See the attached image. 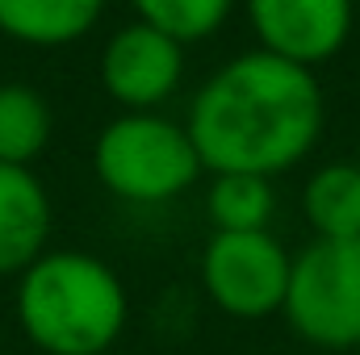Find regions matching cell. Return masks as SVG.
Here are the masks:
<instances>
[{
  "mask_svg": "<svg viewBox=\"0 0 360 355\" xmlns=\"http://www.w3.org/2000/svg\"><path fill=\"white\" fill-rule=\"evenodd\" d=\"M101 88L126 113H155L184 80V46L147 21L122 25L101 46Z\"/></svg>",
  "mask_w": 360,
  "mask_h": 355,
  "instance_id": "6",
  "label": "cell"
},
{
  "mask_svg": "<svg viewBox=\"0 0 360 355\" xmlns=\"http://www.w3.org/2000/svg\"><path fill=\"white\" fill-rule=\"evenodd\" d=\"M130 8L139 21L164 29L180 46H188V42L218 34L235 8V0H130Z\"/></svg>",
  "mask_w": 360,
  "mask_h": 355,
  "instance_id": "13",
  "label": "cell"
},
{
  "mask_svg": "<svg viewBox=\"0 0 360 355\" xmlns=\"http://www.w3.org/2000/svg\"><path fill=\"white\" fill-rule=\"evenodd\" d=\"M109 355H113V351H109Z\"/></svg>",
  "mask_w": 360,
  "mask_h": 355,
  "instance_id": "14",
  "label": "cell"
},
{
  "mask_svg": "<svg viewBox=\"0 0 360 355\" xmlns=\"http://www.w3.org/2000/svg\"><path fill=\"white\" fill-rule=\"evenodd\" d=\"M293 255L272 230H239L218 234L201 251V284L210 301L243 322L281 314L289 288Z\"/></svg>",
  "mask_w": 360,
  "mask_h": 355,
  "instance_id": "5",
  "label": "cell"
},
{
  "mask_svg": "<svg viewBox=\"0 0 360 355\" xmlns=\"http://www.w3.org/2000/svg\"><path fill=\"white\" fill-rule=\"evenodd\" d=\"M51 134H55V113L42 92L21 80L0 84V163L34 168L51 147Z\"/></svg>",
  "mask_w": 360,
  "mask_h": 355,
  "instance_id": "10",
  "label": "cell"
},
{
  "mask_svg": "<svg viewBox=\"0 0 360 355\" xmlns=\"http://www.w3.org/2000/svg\"><path fill=\"white\" fill-rule=\"evenodd\" d=\"M285 322L323 351L360 347V239H314L293 255Z\"/></svg>",
  "mask_w": 360,
  "mask_h": 355,
  "instance_id": "4",
  "label": "cell"
},
{
  "mask_svg": "<svg viewBox=\"0 0 360 355\" xmlns=\"http://www.w3.org/2000/svg\"><path fill=\"white\" fill-rule=\"evenodd\" d=\"M276 213V188L264 176L248 172H222L205 188V217L214 222L218 234H239V230H269Z\"/></svg>",
  "mask_w": 360,
  "mask_h": 355,
  "instance_id": "12",
  "label": "cell"
},
{
  "mask_svg": "<svg viewBox=\"0 0 360 355\" xmlns=\"http://www.w3.org/2000/svg\"><path fill=\"white\" fill-rule=\"evenodd\" d=\"M13 314L42 355H109L130 322V297L89 251H42L17 276Z\"/></svg>",
  "mask_w": 360,
  "mask_h": 355,
  "instance_id": "2",
  "label": "cell"
},
{
  "mask_svg": "<svg viewBox=\"0 0 360 355\" xmlns=\"http://www.w3.org/2000/svg\"><path fill=\"white\" fill-rule=\"evenodd\" d=\"M323 121L327 100L310 67L243 51L197 88L184 130L205 172L272 180L314 151Z\"/></svg>",
  "mask_w": 360,
  "mask_h": 355,
  "instance_id": "1",
  "label": "cell"
},
{
  "mask_svg": "<svg viewBox=\"0 0 360 355\" xmlns=\"http://www.w3.org/2000/svg\"><path fill=\"white\" fill-rule=\"evenodd\" d=\"M101 13L105 0H0V34L21 46L55 51L80 42Z\"/></svg>",
  "mask_w": 360,
  "mask_h": 355,
  "instance_id": "9",
  "label": "cell"
},
{
  "mask_svg": "<svg viewBox=\"0 0 360 355\" xmlns=\"http://www.w3.org/2000/svg\"><path fill=\"white\" fill-rule=\"evenodd\" d=\"M92 172L126 205H168L205 172L188 130L164 113H122L92 142Z\"/></svg>",
  "mask_w": 360,
  "mask_h": 355,
  "instance_id": "3",
  "label": "cell"
},
{
  "mask_svg": "<svg viewBox=\"0 0 360 355\" xmlns=\"http://www.w3.org/2000/svg\"><path fill=\"white\" fill-rule=\"evenodd\" d=\"M51 192L34 168L0 163V276H21L51 251Z\"/></svg>",
  "mask_w": 360,
  "mask_h": 355,
  "instance_id": "8",
  "label": "cell"
},
{
  "mask_svg": "<svg viewBox=\"0 0 360 355\" xmlns=\"http://www.w3.org/2000/svg\"><path fill=\"white\" fill-rule=\"evenodd\" d=\"M260 51L297 67H319L335 59L352 34V0H243Z\"/></svg>",
  "mask_w": 360,
  "mask_h": 355,
  "instance_id": "7",
  "label": "cell"
},
{
  "mask_svg": "<svg viewBox=\"0 0 360 355\" xmlns=\"http://www.w3.org/2000/svg\"><path fill=\"white\" fill-rule=\"evenodd\" d=\"M314 239H360V163H327L302 188Z\"/></svg>",
  "mask_w": 360,
  "mask_h": 355,
  "instance_id": "11",
  "label": "cell"
}]
</instances>
